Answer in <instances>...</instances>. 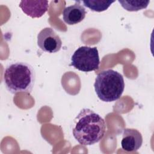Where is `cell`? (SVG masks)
Masks as SVG:
<instances>
[{
    "instance_id": "cell-1",
    "label": "cell",
    "mask_w": 154,
    "mask_h": 154,
    "mask_svg": "<svg viewBox=\"0 0 154 154\" xmlns=\"http://www.w3.org/2000/svg\"><path fill=\"white\" fill-rule=\"evenodd\" d=\"M106 131V123L100 116L89 108H83L73 122L72 134L81 145L90 146L100 141Z\"/></svg>"
},
{
    "instance_id": "cell-2",
    "label": "cell",
    "mask_w": 154,
    "mask_h": 154,
    "mask_svg": "<svg viewBox=\"0 0 154 154\" xmlns=\"http://www.w3.org/2000/svg\"><path fill=\"white\" fill-rule=\"evenodd\" d=\"M33 67L25 62H16L7 66L4 73V82L7 90L12 94L29 93L35 82Z\"/></svg>"
},
{
    "instance_id": "cell-3",
    "label": "cell",
    "mask_w": 154,
    "mask_h": 154,
    "mask_svg": "<svg viewBox=\"0 0 154 154\" xmlns=\"http://www.w3.org/2000/svg\"><path fill=\"white\" fill-rule=\"evenodd\" d=\"M96 93L99 99L110 102L118 100L125 89L123 76L112 69L100 72L94 84Z\"/></svg>"
},
{
    "instance_id": "cell-4",
    "label": "cell",
    "mask_w": 154,
    "mask_h": 154,
    "mask_svg": "<svg viewBox=\"0 0 154 154\" xmlns=\"http://www.w3.org/2000/svg\"><path fill=\"white\" fill-rule=\"evenodd\" d=\"M99 63V52L96 47L81 46L75 51L71 58V66L84 72L97 69Z\"/></svg>"
},
{
    "instance_id": "cell-5",
    "label": "cell",
    "mask_w": 154,
    "mask_h": 154,
    "mask_svg": "<svg viewBox=\"0 0 154 154\" xmlns=\"http://www.w3.org/2000/svg\"><path fill=\"white\" fill-rule=\"evenodd\" d=\"M37 45L44 52L55 53L62 46V41L55 31L49 27L42 29L37 35Z\"/></svg>"
},
{
    "instance_id": "cell-6",
    "label": "cell",
    "mask_w": 154,
    "mask_h": 154,
    "mask_svg": "<svg viewBox=\"0 0 154 154\" xmlns=\"http://www.w3.org/2000/svg\"><path fill=\"white\" fill-rule=\"evenodd\" d=\"M143 144L141 134L137 129L125 128L122 134V148L127 152H136Z\"/></svg>"
},
{
    "instance_id": "cell-7",
    "label": "cell",
    "mask_w": 154,
    "mask_h": 154,
    "mask_svg": "<svg viewBox=\"0 0 154 154\" xmlns=\"http://www.w3.org/2000/svg\"><path fill=\"white\" fill-rule=\"evenodd\" d=\"M19 7L27 16L32 18L42 17L48 10L49 2L48 1H21Z\"/></svg>"
},
{
    "instance_id": "cell-8",
    "label": "cell",
    "mask_w": 154,
    "mask_h": 154,
    "mask_svg": "<svg viewBox=\"0 0 154 154\" xmlns=\"http://www.w3.org/2000/svg\"><path fill=\"white\" fill-rule=\"evenodd\" d=\"M80 2V1H76L73 5L67 7L63 10V19L65 23L72 25L84 20L87 12Z\"/></svg>"
},
{
    "instance_id": "cell-9",
    "label": "cell",
    "mask_w": 154,
    "mask_h": 154,
    "mask_svg": "<svg viewBox=\"0 0 154 154\" xmlns=\"http://www.w3.org/2000/svg\"><path fill=\"white\" fill-rule=\"evenodd\" d=\"M122 7L129 11H137L146 8L149 2V0H119Z\"/></svg>"
},
{
    "instance_id": "cell-10",
    "label": "cell",
    "mask_w": 154,
    "mask_h": 154,
    "mask_svg": "<svg viewBox=\"0 0 154 154\" xmlns=\"http://www.w3.org/2000/svg\"><path fill=\"white\" fill-rule=\"evenodd\" d=\"M84 6L90 8L91 11L101 12L107 10L109 6L114 2V1L106 0H85L81 1Z\"/></svg>"
}]
</instances>
